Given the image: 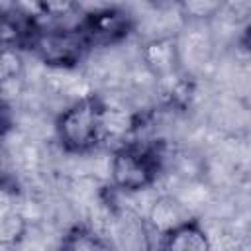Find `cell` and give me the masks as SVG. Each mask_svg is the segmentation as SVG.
I'll use <instances>...</instances> for the list:
<instances>
[{"mask_svg":"<svg viewBox=\"0 0 251 251\" xmlns=\"http://www.w3.org/2000/svg\"><path fill=\"white\" fill-rule=\"evenodd\" d=\"M27 231V216L24 210L22 190L16 180L0 178V247L18 245Z\"/></svg>","mask_w":251,"mask_h":251,"instance_id":"cell-6","label":"cell"},{"mask_svg":"<svg viewBox=\"0 0 251 251\" xmlns=\"http://www.w3.org/2000/svg\"><path fill=\"white\" fill-rule=\"evenodd\" d=\"M4 131H0V161H2V155H4Z\"/></svg>","mask_w":251,"mask_h":251,"instance_id":"cell-11","label":"cell"},{"mask_svg":"<svg viewBox=\"0 0 251 251\" xmlns=\"http://www.w3.org/2000/svg\"><path fill=\"white\" fill-rule=\"evenodd\" d=\"M27 49L45 65L59 69L76 67L90 51L78 25H41L37 24Z\"/></svg>","mask_w":251,"mask_h":251,"instance_id":"cell-2","label":"cell"},{"mask_svg":"<svg viewBox=\"0 0 251 251\" xmlns=\"http://www.w3.org/2000/svg\"><path fill=\"white\" fill-rule=\"evenodd\" d=\"M22 71V57L20 51L12 49H0V84L6 80H12Z\"/></svg>","mask_w":251,"mask_h":251,"instance_id":"cell-9","label":"cell"},{"mask_svg":"<svg viewBox=\"0 0 251 251\" xmlns=\"http://www.w3.org/2000/svg\"><path fill=\"white\" fill-rule=\"evenodd\" d=\"M157 251H212V241L198 220L186 218L159 235Z\"/></svg>","mask_w":251,"mask_h":251,"instance_id":"cell-7","label":"cell"},{"mask_svg":"<svg viewBox=\"0 0 251 251\" xmlns=\"http://www.w3.org/2000/svg\"><path fill=\"white\" fill-rule=\"evenodd\" d=\"M104 239L112 251H153V229L147 218L122 204L110 208Z\"/></svg>","mask_w":251,"mask_h":251,"instance_id":"cell-4","label":"cell"},{"mask_svg":"<svg viewBox=\"0 0 251 251\" xmlns=\"http://www.w3.org/2000/svg\"><path fill=\"white\" fill-rule=\"evenodd\" d=\"M59 251H112L104 235L86 226H73L61 239Z\"/></svg>","mask_w":251,"mask_h":251,"instance_id":"cell-8","label":"cell"},{"mask_svg":"<svg viewBox=\"0 0 251 251\" xmlns=\"http://www.w3.org/2000/svg\"><path fill=\"white\" fill-rule=\"evenodd\" d=\"M161 171L159 153L149 145H122L114 151L110 163L112 186L120 192L133 194L149 188Z\"/></svg>","mask_w":251,"mask_h":251,"instance_id":"cell-3","label":"cell"},{"mask_svg":"<svg viewBox=\"0 0 251 251\" xmlns=\"http://www.w3.org/2000/svg\"><path fill=\"white\" fill-rule=\"evenodd\" d=\"M106 131V106L90 94L61 112L55 122V133L61 147L69 153H88L98 147Z\"/></svg>","mask_w":251,"mask_h":251,"instance_id":"cell-1","label":"cell"},{"mask_svg":"<svg viewBox=\"0 0 251 251\" xmlns=\"http://www.w3.org/2000/svg\"><path fill=\"white\" fill-rule=\"evenodd\" d=\"M78 29L84 35L88 47H108L126 39L135 25V20L129 12L114 6H104L92 12H86L78 20Z\"/></svg>","mask_w":251,"mask_h":251,"instance_id":"cell-5","label":"cell"},{"mask_svg":"<svg viewBox=\"0 0 251 251\" xmlns=\"http://www.w3.org/2000/svg\"><path fill=\"white\" fill-rule=\"evenodd\" d=\"M10 127V116H8V108L4 106V102H0V131H8Z\"/></svg>","mask_w":251,"mask_h":251,"instance_id":"cell-10","label":"cell"}]
</instances>
